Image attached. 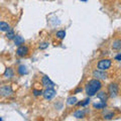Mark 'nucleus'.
Instances as JSON below:
<instances>
[{
	"label": "nucleus",
	"instance_id": "nucleus-24",
	"mask_svg": "<svg viewBox=\"0 0 121 121\" xmlns=\"http://www.w3.org/2000/svg\"><path fill=\"white\" fill-rule=\"evenodd\" d=\"M82 92V88H77L74 91V94H78V93H81Z\"/></svg>",
	"mask_w": 121,
	"mask_h": 121
},
{
	"label": "nucleus",
	"instance_id": "nucleus-8",
	"mask_svg": "<svg viewBox=\"0 0 121 121\" xmlns=\"http://www.w3.org/2000/svg\"><path fill=\"white\" fill-rule=\"evenodd\" d=\"M0 93H1V96H3V97H8L10 94L12 93V90H11L9 86H4V87H1Z\"/></svg>",
	"mask_w": 121,
	"mask_h": 121
},
{
	"label": "nucleus",
	"instance_id": "nucleus-14",
	"mask_svg": "<svg viewBox=\"0 0 121 121\" xmlns=\"http://www.w3.org/2000/svg\"><path fill=\"white\" fill-rule=\"evenodd\" d=\"M74 117L80 119V118H84L85 117V111L84 110H77L74 113Z\"/></svg>",
	"mask_w": 121,
	"mask_h": 121
},
{
	"label": "nucleus",
	"instance_id": "nucleus-9",
	"mask_svg": "<svg viewBox=\"0 0 121 121\" xmlns=\"http://www.w3.org/2000/svg\"><path fill=\"white\" fill-rule=\"evenodd\" d=\"M97 98H98V99H100L101 101L106 102V101H107V99H108V94L103 92V91H100V92L97 94Z\"/></svg>",
	"mask_w": 121,
	"mask_h": 121
},
{
	"label": "nucleus",
	"instance_id": "nucleus-22",
	"mask_svg": "<svg viewBox=\"0 0 121 121\" xmlns=\"http://www.w3.org/2000/svg\"><path fill=\"white\" fill-rule=\"evenodd\" d=\"M43 91L41 90H33V95H35V97H37V96H40V95H43Z\"/></svg>",
	"mask_w": 121,
	"mask_h": 121
},
{
	"label": "nucleus",
	"instance_id": "nucleus-7",
	"mask_svg": "<svg viewBox=\"0 0 121 121\" xmlns=\"http://www.w3.org/2000/svg\"><path fill=\"white\" fill-rule=\"evenodd\" d=\"M28 54V48L24 47V45H19L16 50V55L19 56H24Z\"/></svg>",
	"mask_w": 121,
	"mask_h": 121
},
{
	"label": "nucleus",
	"instance_id": "nucleus-4",
	"mask_svg": "<svg viewBox=\"0 0 121 121\" xmlns=\"http://www.w3.org/2000/svg\"><path fill=\"white\" fill-rule=\"evenodd\" d=\"M43 95L45 100H51L56 96V91L54 88H47L43 91Z\"/></svg>",
	"mask_w": 121,
	"mask_h": 121
},
{
	"label": "nucleus",
	"instance_id": "nucleus-21",
	"mask_svg": "<svg viewBox=\"0 0 121 121\" xmlns=\"http://www.w3.org/2000/svg\"><path fill=\"white\" fill-rule=\"evenodd\" d=\"M89 103H90V99H89V98H87V99H85L83 102L78 103V105H80V106H86V105H88Z\"/></svg>",
	"mask_w": 121,
	"mask_h": 121
},
{
	"label": "nucleus",
	"instance_id": "nucleus-13",
	"mask_svg": "<svg viewBox=\"0 0 121 121\" xmlns=\"http://www.w3.org/2000/svg\"><path fill=\"white\" fill-rule=\"evenodd\" d=\"M3 76H4L5 78H12L13 77V70L11 69V68H7V69L5 70L4 74H3Z\"/></svg>",
	"mask_w": 121,
	"mask_h": 121
},
{
	"label": "nucleus",
	"instance_id": "nucleus-1",
	"mask_svg": "<svg viewBox=\"0 0 121 121\" xmlns=\"http://www.w3.org/2000/svg\"><path fill=\"white\" fill-rule=\"evenodd\" d=\"M102 87V83L100 82L99 79H93L88 82V84L86 85V94L88 95L89 97H92L94 96L95 94L101 89Z\"/></svg>",
	"mask_w": 121,
	"mask_h": 121
},
{
	"label": "nucleus",
	"instance_id": "nucleus-25",
	"mask_svg": "<svg viewBox=\"0 0 121 121\" xmlns=\"http://www.w3.org/2000/svg\"><path fill=\"white\" fill-rule=\"evenodd\" d=\"M115 60H121V54L117 55V56H115Z\"/></svg>",
	"mask_w": 121,
	"mask_h": 121
},
{
	"label": "nucleus",
	"instance_id": "nucleus-17",
	"mask_svg": "<svg viewBox=\"0 0 121 121\" xmlns=\"http://www.w3.org/2000/svg\"><path fill=\"white\" fill-rule=\"evenodd\" d=\"M77 98L76 97H70V98H68V100H67V104L68 105H75L76 103H77Z\"/></svg>",
	"mask_w": 121,
	"mask_h": 121
},
{
	"label": "nucleus",
	"instance_id": "nucleus-11",
	"mask_svg": "<svg viewBox=\"0 0 121 121\" xmlns=\"http://www.w3.org/2000/svg\"><path fill=\"white\" fill-rule=\"evenodd\" d=\"M0 29H1V31H9L10 26L8 23H6V22L1 21L0 22Z\"/></svg>",
	"mask_w": 121,
	"mask_h": 121
},
{
	"label": "nucleus",
	"instance_id": "nucleus-18",
	"mask_svg": "<svg viewBox=\"0 0 121 121\" xmlns=\"http://www.w3.org/2000/svg\"><path fill=\"white\" fill-rule=\"evenodd\" d=\"M56 37H58V39H63L64 37L66 36V31L65 30H60V31H58L56 32Z\"/></svg>",
	"mask_w": 121,
	"mask_h": 121
},
{
	"label": "nucleus",
	"instance_id": "nucleus-3",
	"mask_svg": "<svg viewBox=\"0 0 121 121\" xmlns=\"http://www.w3.org/2000/svg\"><path fill=\"white\" fill-rule=\"evenodd\" d=\"M110 67H111V60L108 59H103V60H99V63H98V69L99 70L106 71Z\"/></svg>",
	"mask_w": 121,
	"mask_h": 121
},
{
	"label": "nucleus",
	"instance_id": "nucleus-20",
	"mask_svg": "<svg viewBox=\"0 0 121 121\" xmlns=\"http://www.w3.org/2000/svg\"><path fill=\"white\" fill-rule=\"evenodd\" d=\"M113 117H114V113H113V112H109V113H106V114H104V118L107 119V120L112 119Z\"/></svg>",
	"mask_w": 121,
	"mask_h": 121
},
{
	"label": "nucleus",
	"instance_id": "nucleus-15",
	"mask_svg": "<svg viewBox=\"0 0 121 121\" xmlns=\"http://www.w3.org/2000/svg\"><path fill=\"white\" fill-rule=\"evenodd\" d=\"M17 72H18V74L21 75V76H23V75H25V74H27V70H26V67H25L24 65H20L19 67H18Z\"/></svg>",
	"mask_w": 121,
	"mask_h": 121
},
{
	"label": "nucleus",
	"instance_id": "nucleus-5",
	"mask_svg": "<svg viewBox=\"0 0 121 121\" xmlns=\"http://www.w3.org/2000/svg\"><path fill=\"white\" fill-rule=\"evenodd\" d=\"M107 73L103 70H95L93 72V77H95L96 79L99 80H106L107 79Z\"/></svg>",
	"mask_w": 121,
	"mask_h": 121
},
{
	"label": "nucleus",
	"instance_id": "nucleus-23",
	"mask_svg": "<svg viewBox=\"0 0 121 121\" xmlns=\"http://www.w3.org/2000/svg\"><path fill=\"white\" fill-rule=\"evenodd\" d=\"M48 47V43H43L39 45V50H44V48H47Z\"/></svg>",
	"mask_w": 121,
	"mask_h": 121
},
{
	"label": "nucleus",
	"instance_id": "nucleus-2",
	"mask_svg": "<svg viewBox=\"0 0 121 121\" xmlns=\"http://www.w3.org/2000/svg\"><path fill=\"white\" fill-rule=\"evenodd\" d=\"M118 91H119L118 86H117V84H115V83H112V84H110L108 86V94L111 98L117 97V95H118Z\"/></svg>",
	"mask_w": 121,
	"mask_h": 121
},
{
	"label": "nucleus",
	"instance_id": "nucleus-10",
	"mask_svg": "<svg viewBox=\"0 0 121 121\" xmlns=\"http://www.w3.org/2000/svg\"><path fill=\"white\" fill-rule=\"evenodd\" d=\"M112 48L114 51H119L121 48V39H115L112 43Z\"/></svg>",
	"mask_w": 121,
	"mask_h": 121
},
{
	"label": "nucleus",
	"instance_id": "nucleus-26",
	"mask_svg": "<svg viewBox=\"0 0 121 121\" xmlns=\"http://www.w3.org/2000/svg\"><path fill=\"white\" fill-rule=\"evenodd\" d=\"M83 1H86V0H83Z\"/></svg>",
	"mask_w": 121,
	"mask_h": 121
},
{
	"label": "nucleus",
	"instance_id": "nucleus-12",
	"mask_svg": "<svg viewBox=\"0 0 121 121\" xmlns=\"http://www.w3.org/2000/svg\"><path fill=\"white\" fill-rule=\"evenodd\" d=\"M24 43V39L20 35H15L14 37V43L16 45H21L22 43Z\"/></svg>",
	"mask_w": 121,
	"mask_h": 121
},
{
	"label": "nucleus",
	"instance_id": "nucleus-16",
	"mask_svg": "<svg viewBox=\"0 0 121 121\" xmlns=\"http://www.w3.org/2000/svg\"><path fill=\"white\" fill-rule=\"evenodd\" d=\"M106 107V102L101 101L100 103H95L94 104V108H97V109H104Z\"/></svg>",
	"mask_w": 121,
	"mask_h": 121
},
{
	"label": "nucleus",
	"instance_id": "nucleus-6",
	"mask_svg": "<svg viewBox=\"0 0 121 121\" xmlns=\"http://www.w3.org/2000/svg\"><path fill=\"white\" fill-rule=\"evenodd\" d=\"M41 83H43V85L45 87V88H54L56 86L55 83L52 82L48 76H43V79H41Z\"/></svg>",
	"mask_w": 121,
	"mask_h": 121
},
{
	"label": "nucleus",
	"instance_id": "nucleus-19",
	"mask_svg": "<svg viewBox=\"0 0 121 121\" xmlns=\"http://www.w3.org/2000/svg\"><path fill=\"white\" fill-rule=\"evenodd\" d=\"M6 37H7L8 39H14V37H15L14 32L12 31V30H9V31H7V33H6Z\"/></svg>",
	"mask_w": 121,
	"mask_h": 121
}]
</instances>
